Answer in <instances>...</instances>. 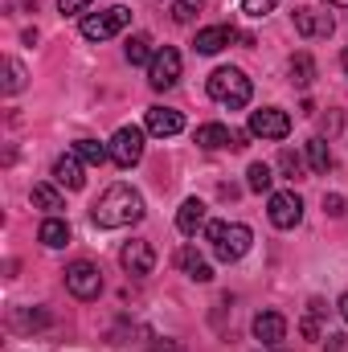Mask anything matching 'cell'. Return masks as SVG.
<instances>
[{"label":"cell","instance_id":"obj_1","mask_svg":"<svg viewBox=\"0 0 348 352\" xmlns=\"http://www.w3.org/2000/svg\"><path fill=\"white\" fill-rule=\"evenodd\" d=\"M140 217H144V197L131 184H111L90 209V221L98 230H123V226H135Z\"/></svg>","mask_w":348,"mask_h":352},{"label":"cell","instance_id":"obj_2","mask_svg":"<svg viewBox=\"0 0 348 352\" xmlns=\"http://www.w3.org/2000/svg\"><path fill=\"white\" fill-rule=\"evenodd\" d=\"M250 94H254V87H250V78L238 66H221V70L209 74V98L230 107V111H242L250 102Z\"/></svg>","mask_w":348,"mask_h":352},{"label":"cell","instance_id":"obj_3","mask_svg":"<svg viewBox=\"0 0 348 352\" xmlns=\"http://www.w3.org/2000/svg\"><path fill=\"white\" fill-rule=\"evenodd\" d=\"M205 234H209L213 254H217L221 263H238V258L250 250V242H254L250 226H242V221H209Z\"/></svg>","mask_w":348,"mask_h":352},{"label":"cell","instance_id":"obj_4","mask_svg":"<svg viewBox=\"0 0 348 352\" xmlns=\"http://www.w3.org/2000/svg\"><path fill=\"white\" fill-rule=\"evenodd\" d=\"M131 25V8H123V4H111L107 12H94L83 21V37L87 41H107V37H115V33H123Z\"/></svg>","mask_w":348,"mask_h":352},{"label":"cell","instance_id":"obj_5","mask_svg":"<svg viewBox=\"0 0 348 352\" xmlns=\"http://www.w3.org/2000/svg\"><path fill=\"white\" fill-rule=\"evenodd\" d=\"M66 291H70L74 299H83V303L98 299V291H102V270L94 263H87V258L70 263L66 266Z\"/></svg>","mask_w":348,"mask_h":352},{"label":"cell","instance_id":"obj_6","mask_svg":"<svg viewBox=\"0 0 348 352\" xmlns=\"http://www.w3.org/2000/svg\"><path fill=\"white\" fill-rule=\"evenodd\" d=\"M111 160L119 168H135L144 160V127H119L111 135Z\"/></svg>","mask_w":348,"mask_h":352},{"label":"cell","instance_id":"obj_7","mask_svg":"<svg viewBox=\"0 0 348 352\" xmlns=\"http://www.w3.org/2000/svg\"><path fill=\"white\" fill-rule=\"evenodd\" d=\"M274 230H295L303 221V201L299 192H270V209H266Z\"/></svg>","mask_w":348,"mask_h":352},{"label":"cell","instance_id":"obj_8","mask_svg":"<svg viewBox=\"0 0 348 352\" xmlns=\"http://www.w3.org/2000/svg\"><path fill=\"white\" fill-rule=\"evenodd\" d=\"M250 135H259V140H287V135H291L287 111H279V107L250 111Z\"/></svg>","mask_w":348,"mask_h":352},{"label":"cell","instance_id":"obj_9","mask_svg":"<svg viewBox=\"0 0 348 352\" xmlns=\"http://www.w3.org/2000/svg\"><path fill=\"white\" fill-rule=\"evenodd\" d=\"M148 82L156 90H168V87L180 82V54H176L173 45L156 50V58H152V66H148Z\"/></svg>","mask_w":348,"mask_h":352},{"label":"cell","instance_id":"obj_10","mask_svg":"<svg viewBox=\"0 0 348 352\" xmlns=\"http://www.w3.org/2000/svg\"><path fill=\"white\" fill-rule=\"evenodd\" d=\"M119 263H123V270H127L131 278H144V274H152V266H156V250H152V242H127V246L119 250Z\"/></svg>","mask_w":348,"mask_h":352},{"label":"cell","instance_id":"obj_11","mask_svg":"<svg viewBox=\"0 0 348 352\" xmlns=\"http://www.w3.org/2000/svg\"><path fill=\"white\" fill-rule=\"evenodd\" d=\"M295 33L299 37H332L336 21H332V12H320V8H295Z\"/></svg>","mask_w":348,"mask_h":352},{"label":"cell","instance_id":"obj_12","mask_svg":"<svg viewBox=\"0 0 348 352\" xmlns=\"http://www.w3.org/2000/svg\"><path fill=\"white\" fill-rule=\"evenodd\" d=\"M254 340H259L262 349H279L287 340V320L279 311H259L254 316Z\"/></svg>","mask_w":348,"mask_h":352},{"label":"cell","instance_id":"obj_13","mask_svg":"<svg viewBox=\"0 0 348 352\" xmlns=\"http://www.w3.org/2000/svg\"><path fill=\"white\" fill-rule=\"evenodd\" d=\"M242 33L234 29V25H209V29H201L197 33V41H193V50L197 54H221L230 41H238Z\"/></svg>","mask_w":348,"mask_h":352},{"label":"cell","instance_id":"obj_14","mask_svg":"<svg viewBox=\"0 0 348 352\" xmlns=\"http://www.w3.org/2000/svg\"><path fill=\"white\" fill-rule=\"evenodd\" d=\"M148 131L168 140V135H180L184 131V115L173 111V107H148Z\"/></svg>","mask_w":348,"mask_h":352},{"label":"cell","instance_id":"obj_15","mask_svg":"<svg viewBox=\"0 0 348 352\" xmlns=\"http://www.w3.org/2000/svg\"><path fill=\"white\" fill-rule=\"evenodd\" d=\"M197 148H209V152H217V148H238V131H230L226 123H205V127H197Z\"/></svg>","mask_w":348,"mask_h":352},{"label":"cell","instance_id":"obj_16","mask_svg":"<svg viewBox=\"0 0 348 352\" xmlns=\"http://www.w3.org/2000/svg\"><path fill=\"white\" fill-rule=\"evenodd\" d=\"M54 180H58L62 188L78 192V188L87 184V176H83V160H78V156H58V160H54Z\"/></svg>","mask_w":348,"mask_h":352},{"label":"cell","instance_id":"obj_17","mask_svg":"<svg viewBox=\"0 0 348 352\" xmlns=\"http://www.w3.org/2000/svg\"><path fill=\"white\" fill-rule=\"evenodd\" d=\"M201 226H205V201H197V197H188V201L180 205V213H176V230L193 238V234H197Z\"/></svg>","mask_w":348,"mask_h":352},{"label":"cell","instance_id":"obj_18","mask_svg":"<svg viewBox=\"0 0 348 352\" xmlns=\"http://www.w3.org/2000/svg\"><path fill=\"white\" fill-rule=\"evenodd\" d=\"M37 238H41V246L62 250V246L70 242V226H66L62 217H45V221H41V230H37Z\"/></svg>","mask_w":348,"mask_h":352},{"label":"cell","instance_id":"obj_19","mask_svg":"<svg viewBox=\"0 0 348 352\" xmlns=\"http://www.w3.org/2000/svg\"><path fill=\"white\" fill-rule=\"evenodd\" d=\"M176 263H180V270H184V274H188L193 283H209V278H213L209 263H205V258H201V254H197L193 246H184V250L176 254Z\"/></svg>","mask_w":348,"mask_h":352},{"label":"cell","instance_id":"obj_20","mask_svg":"<svg viewBox=\"0 0 348 352\" xmlns=\"http://www.w3.org/2000/svg\"><path fill=\"white\" fill-rule=\"evenodd\" d=\"M29 201H33L37 209H45L50 217H58V209H62V192H58L54 184H33V192H29Z\"/></svg>","mask_w":348,"mask_h":352},{"label":"cell","instance_id":"obj_21","mask_svg":"<svg viewBox=\"0 0 348 352\" xmlns=\"http://www.w3.org/2000/svg\"><path fill=\"white\" fill-rule=\"evenodd\" d=\"M123 54H127V62H131V66H144V62L152 66V58H156V54H152V37H144V33L127 37V50H123Z\"/></svg>","mask_w":348,"mask_h":352},{"label":"cell","instance_id":"obj_22","mask_svg":"<svg viewBox=\"0 0 348 352\" xmlns=\"http://www.w3.org/2000/svg\"><path fill=\"white\" fill-rule=\"evenodd\" d=\"M74 156H78L83 164H102V160H111V144H98V140H78V144H74Z\"/></svg>","mask_w":348,"mask_h":352},{"label":"cell","instance_id":"obj_23","mask_svg":"<svg viewBox=\"0 0 348 352\" xmlns=\"http://www.w3.org/2000/svg\"><path fill=\"white\" fill-rule=\"evenodd\" d=\"M291 82L303 87V90L316 82V62H312V54H295V58H291Z\"/></svg>","mask_w":348,"mask_h":352},{"label":"cell","instance_id":"obj_24","mask_svg":"<svg viewBox=\"0 0 348 352\" xmlns=\"http://www.w3.org/2000/svg\"><path fill=\"white\" fill-rule=\"evenodd\" d=\"M307 164H312V173H328L332 168V152H328V144L320 135L307 140Z\"/></svg>","mask_w":348,"mask_h":352},{"label":"cell","instance_id":"obj_25","mask_svg":"<svg viewBox=\"0 0 348 352\" xmlns=\"http://www.w3.org/2000/svg\"><path fill=\"white\" fill-rule=\"evenodd\" d=\"M270 184H274L270 164H250V168H246V188H250V192H270Z\"/></svg>","mask_w":348,"mask_h":352},{"label":"cell","instance_id":"obj_26","mask_svg":"<svg viewBox=\"0 0 348 352\" xmlns=\"http://www.w3.org/2000/svg\"><path fill=\"white\" fill-rule=\"evenodd\" d=\"M17 90H25V66L21 62H4V94H17Z\"/></svg>","mask_w":348,"mask_h":352},{"label":"cell","instance_id":"obj_27","mask_svg":"<svg viewBox=\"0 0 348 352\" xmlns=\"http://www.w3.org/2000/svg\"><path fill=\"white\" fill-rule=\"evenodd\" d=\"M279 173L287 176V180H303V160H299L291 148H283V152H279Z\"/></svg>","mask_w":348,"mask_h":352},{"label":"cell","instance_id":"obj_28","mask_svg":"<svg viewBox=\"0 0 348 352\" xmlns=\"http://www.w3.org/2000/svg\"><path fill=\"white\" fill-rule=\"evenodd\" d=\"M201 4H205V0H173V21L176 25H188V21L201 12Z\"/></svg>","mask_w":348,"mask_h":352},{"label":"cell","instance_id":"obj_29","mask_svg":"<svg viewBox=\"0 0 348 352\" xmlns=\"http://www.w3.org/2000/svg\"><path fill=\"white\" fill-rule=\"evenodd\" d=\"M12 324H17V328H45L50 316H45V311H12Z\"/></svg>","mask_w":348,"mask_h":352},{"label":"cell","instance_id":"obj_30","mask_svg":"<svg viewBox=\"0 0 348 352\" xmlns=\"http://www.w3.org/2000/svg\"><path fill=\"white\" fill-rule=\"evenodd\" d=\"M274 8V0H242V12L246 16H266Z\"/></svg>","mask_w":348,"mask_h":352},{"label":"cell","instance_id":"obj_31","mask_svg":"<svg viewBox=\"0 0 348 352\" xmlns=\"http://www.w3.org/2000/svg\"><path fill=\"white\" fill-rule=\"evenodd\" d=\"M324 213H328V217H345V197H340V192H328V197H324Z\"/></svg>","mask_w":348,"mask_h":352},{"label":"cell","instance_id":"obj_32","mask_svg":"<svg viewBox=\"0 0 348 352\" xmlns=\"http://www.w3.org/2000/svg\"><path fill=\"white\" fill-rule=\"evenodd\" d=\"M58 8H62V16H78L90 8V0H58Z\"/></svg>","mask_w":348,"mask_h":352},{"label":"cell","instance_id":"obj_33","mask_svg":"<svg viewBox=\"0 0 348 352\" xmlns=\"http://www.w3.org/2000/svg\"><path fill=\"white\" fill-rule=\"evenodd\" d=\"M299 332H303L307 340H324V336H320V324H316V316H307V320H299Z\"/></svg>","mask_w":348,"mask_h":352},{"label":"cell","instance_id":"obj_34","mask_svg":"<svg viewBox=\"0 0 348 352\" xmlns=\"http://www.w3.org/2000/svg\"><path fill=\"white\" fill-rule=\"evenodd\" d=\"M324 349H328V352H348V336H340V332H336V336H328V344H324Z\"/></svg>","mask_w":348,"mask_h":352},{"label":"cell","instance_id":"obj_35","mask_svg":"<svg viewBox=\"0 0 348 352\" xmlns=\"http://www.w3.org/2000/svg\"><path fill=\"white\" fill-rule=\"evenodd\" d=\"M340 316H345V324H348V295H340Z\"/></svg>","mask_w":348,"mask_h":352},{"label":"cell","instance_id":"obj_36","mask_svg":"<svg viewBox=\"0 0 348 352\" xmlns=\"http://www.w3.org/2000/svg\"><path fill=\"white\" fill-rule=\"evenodd\" d=\"M328 8H348V0H324Z\"/></svg>","mask_w":348,"mask_h":352},{"label":"cell","instance_id":"obj_37","mask_svg":"<svg viewBox=\"0 0 348 352\" xmlns=\"http://www.w3.org/2000/svg\"><path fill=\"white\" fill-rule=\"evenodd\" d=\"M152 352H176V349H173V344H156Z\"/></svg>","mask_w":348,"mask_h":352},{"label":"cell","instance_id":"obj_38","mask_svg":"<svg viewBox=\"0 0 348 352\" xmlns=\"http://www.w3.org/2000/svg\"><path fill=\"white\" fill-rule=\"evenodd\" d=\"M340 66H345V70H348V50H345V54H340Z\"/></svg>","mask_w":348,"mask_h":352}]
</instances>
